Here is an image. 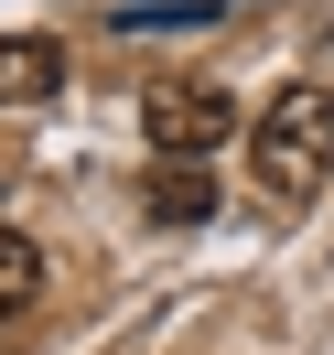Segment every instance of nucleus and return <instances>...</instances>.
Here are the masks:
<instances>
[{
	"mask_svg": "<svg viewBox=\"0 0 334 355\" xmlns=\"http://www.w3.org/2000/svg\"><path fill=\"white\" fill-rule=\"evenodd\" d=\"M248 173L269 205H302L312 183H334V97L324 87H281L248 130Z\"/></svg>",
	"mask_w": 334,
	"mask_h": 355,
	"instance_id": "1",
	"label": "nucleus"
},
{
	"mask_svg": "<svg viewBox=\"0 0 334 355\" xmlns=\"http://www.w3.org/2000/svg\"><path fill=\"white\" fill-rule=\"evenodd\" d=\"M140 130H151L162 162H205L216 140H237V97L205 87V76H183V87H151V97H140Z\"/></svg>",
	"mask_w": 334,
	"mask_h": 355,
	"instance_id": "2",
	"label": "nucleus"
},
{
	"mask_svg": "<svg viewBox=\"0 0 334 355\" xmlns=\"http://www.w3.org/2000/svg\"><path fill=\"white\" fill-rule=\"evenodd\" d=\"M54 76H65V54H54L44 33H0V108H33V97H54Z\"/></svg>",
	"mask_w": 334,
	"mask_h": 355,
	"instance_id": "3",
	"label": "nucleus"
},
{
	"mask_svg": "<svg viewBox=\"0 0 334 355\" xmlns=\"http://www.w3.org/2000/svg\"><path fill=\"white\" fill-rule=\"evenodd\" d=\"M151 216L205 226V216H216V173H205V162H162V173H151Z\"/></svg>",
	"mask_w": 334,
	"mask_h": 355,
	"instance_id": "4",
	"label": "nucleus"
},
{
	"mask_svg": "<svg viewBox=\"0 0 334 355\" xmlns=\"http://www.w3.org/2000/svg\"><path fill=\"white\" fill-rule=\"evenodd\" d=\"M33 302H44V248H33L22 226H0V323L33 312Z\"/></svg>",
	"mask_w": 334,
	"mask_h": 355,
	"instance_id": "5",
	"label": "nucleus"
}]
</instances>
